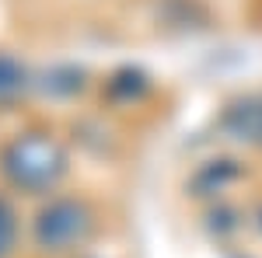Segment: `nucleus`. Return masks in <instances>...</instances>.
<instances>
[{
  "label": "nucleus",
  "mask_w": 262,
  "mask_h": 258,
  "mask_svg": "<svg viewBox=\"0 0 262 258\" xmlns=\"http://www.w3.org/2000/svg\"><path fill=\"white\" fill-rule=\"evenodd\" d=\"M7 171L21 185L42 189V185H53L63 171V154L53 139H18L7 154Z\"/></svg>",
  "instance_id": "nucleus-1"
},
{
  "label": "nucleus",
  "mask_w": 262,
  "mask_h": 258,
  "mask_svg": "<svg viewBox=\"0 0 262 258\" xmlns=\"http://www.w3.org/2000/svg\"><path fill=\"white\" fill-rule=\"evenodd\" d=\"M88 213H84L81 202H74V199H60V202H53L39 220V241L46 248H53V251H63V248H70L74 241H81L88 234Z\"/></svg>",
  "instance_id": "nucleus-2"
},
{
  "label": "nucleus",
  "mask_w": 262,
  "mask_h": 258,
  "mask_svg": "<svg viewBox=\"0 0 262 258\" xmlns=\"http://www.w3.org/2000/svg\"><path fill=\"white\" fill-rule=\"evenodd\" d=\"M21 84H25V74H21L11 60H4V56H0V101L14 98V95L21 91Z\"/></svg>",
  "instance_id": "nucleus-3"
},
{
  "label": "nucleus",
  "mask_w": 262,
  "mask_h": 258,
  "mask_svg": "<svg viewBox=\"0 0 262 258\" xmlns=\"http://www.w3.org/2000/svg\"><path fill=\"white\" fill-rule=\"evenodd\" d=\"M14 238H18V223H14V213H11V206L0 199V258L11 255V248H14Z\"/></svg>",
  "instance_id": "nucleus-4"
}]
</instances>
